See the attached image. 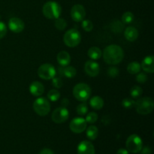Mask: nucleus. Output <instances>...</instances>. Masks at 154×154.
Here are the masks:
<instances>
[{
	"instance_id": "f257e3e1",
	"label": "nucleus",
	"mask_w": 154,
	"mask_h": 154,
	"mask_svg": "<svg viewBox=\"0 0 154 154\" xmlns=\"http://www.w3.org/2000/svg\"><path fill=\"white\" fill-rule=\"evenodd\" d=\"M124 57V52L121 47L117 45L107 46L103 51L104 61L109 65L119 64Z\"/></svg>"
},
{
	"instance_id": "f03ea898",
	"label": "nucleus",
	"mask_w": 154,
	"mask_h": 154,
	"mask_svg": "<svg viewBox=\"0 0 154 154\" xmlns=\"http://www.w3.org/2000/svg\"><path fill=\"white\" fill-rule=\"evenodd\" d=\"M44 16L50 20L59 18L62 13V8L59 3L54 1H49L45 3L42 8Z\"/></svg>"
},
{
	"instance_id": "7ed1b4c3",
	"label": "nucleus",
	"mask_w": 154,
	"mask_h": 154,
	"mask_svg": "<svg viewBox=\"0 0 154 154\" xmlns=\"http://www.w3.org/2000/svg\"><path fill=\"white\" fill-rule=\"evenodd\" d=\"M135 108L137 113L142 115L150 114L154 108V102L150 97H143L135 102Z\"/></svg>"
},
{
	"instance_id": "20e7f679",
	"label": "nucleus",
	"mask_w": 154,
	"mask_h": 154,
	"mask_svg": "<svg viewBox=\"0 0 154 154\" xmlns=\"http://www.w3.org/2000/svg\"><path fill=\"white\" fill-rule=\"evenodd\" d=\"M73 95L77 100L81 102H86L90 97L91 88L88 84L79 83L74 87Z\"/></svg>"
},
{
	"instance_id": "39448f33",
	"label": "nucleus",
	"mask_w": 154,
	"mask_h": 154,
	"mask_svg": "<svg viewBox=\"0 0 154 154\" xmlns=\"http://www.w3.org/2000/svg\"><path fill=\"white\" fill-rule=\"evenodd\" d=\"M81 41V35L76 29H71L65 33L63 36V42L69 48H75L78 46Z\"/></svg>"
},
{
	"instance_id": "423d86ee",
	"label": "nucleus",
	"mask_w": 154,
	"mask_h": 154,
	"mask_svg": "<svg viewBox=\"0 0 154 154\" xmlns=\"http://www.w3.org/2000/svg\"><path fill=\"white\" fill-rule=\"evenodd\" d=\"M33 110L39 116L48 115L51 111V104L49 101L44 97H39L33 102Z\"/></svg>"
},
{
	"instance_id": "0eeeda50",
	"label": "nucleus",
	"mask_w": 154,
	"mask_h": 154,
	"mask_svg": "<svg viewBox=\"0 0 154 154\" xmlns=\"http://www.w3.org/2000/svg\"><path fill=\"white\" fill-rule=\"evenodd\" d=\"M126 145L128 151L132 153H137L141 152V150L142 149L143 142L140 136L133 134L127 138Z\"/></svg>"
},
{
	"instance_id": "6e6552de",
	"label": "nucleus",
	"mask_w": 154,
	"mask_h": 154,
	"mask_svg": "<svg viewBox=\"0 0 154 154\" xmlns=\"http://www.w3.org/2000/svg\"><path fill=\"white\" fill-rule=\"evenodd\" d=\"M57 75V71L54 66L49 63L42 64L38 69V75L43 80H51Z\"/></svg>"
},
{
	"instance_id": "1a4fd4ad",
	"label": "nucleus",
	"mask_w": 154,
	"mask_h": 154,
	"mask_svg": "<svg viewBox=\"0 0 154 154\" xmlns=\"http://www.w3.org/2000/svg\"><path fill=\"white\" fill-rule=\"evenodd\" d=\"M69 110L66 107H60L54 110L51 115V119L56 123H63L69 119Z\"/></svg>"
},
{
	"instance_id": "9d476101",
	"label": "nucleus",
	"mask_w": 154,
	"mask_h": 154,
	"mask_svg": "<svg viewBox=\"0 0 154 154\" xmlns=\"http://www.w3.org/2000/svg\"><path fill=\"white\" fill-rule=\"evenodd\" d=\"M87 126V123L86 120L83 117H75L71 121L69 128L71 131L74 133L79 134L86 130Z\"/></svg>"
},
{
	"instance_id": "9b49d317",
	"label": "nucleus",
	"mask_w": 154,
	"mask_h": 154,
	"mask_svg": "<svg viewBox=\"0 0 154 154\" xmlns=\"http://www.w3.org/2000/svg\"><path fill=\"white\" fill-rule=\"evenodd\" d=\"M71 17L75 22H81L86 17L85 8L81 5H75L70 12Z\"/></svg>"
},
{
	"instance_id": "f8f14e48",
	"label": "nucleus",
	"mask_w": 154,
	"mask_h": 154,
	"mask_svg": "<svg viewBox=\"0 0 154 154\" xmlns=\"http://www.w3.org/2000/svg\"><path fill=\"white\" fill-rule=\"evenodd\" d=\"M84 71L89 76L94 78L99 74L100 68H99V64L95 62V60H89L86 62L84 65Z\"/></svg>"
},
{
	"instance_id": "ddd939ff",
	"label": "nucleus",
	"mask_w": 154,
	"mask_h": 154,
	"mask_svg": "<svg viewBox=\"0 0 154 154\" xmlns=\"http://www.w3.org/2000/svg\"><path fill=\"white\" fill-rule=\"evenodd\" d=\"M24 25L23 21L18 17H11L8 21V28L11 32L14 33H20L23 31Z\"/></svg>"
},
{
	"instance_id": "4468645a",
	"label": "nucleus",
	"mask_w": 154,
	"mask_h": 154,
	"mask_svg": "<svg viewBox=\"0 0 154 154\" xmlns=\"http://www.w3.org/2000/svg\"><path fill=\"white\" fill-rule=\"evenodd\" d=\"M78 154H95V147L91 142L83 141L78 146Z\"/></svg>"
},
{
	"instance_id": "2eb2a0df",
	"label": "nucleus",
	"mask_w": 154,
	"mask_h": 154,
	"mask_svg": "<svg viewBox=\"0 0 154 154\" xmlns=\"http://www.w3.org/2000/svg\"><path fill=\"white\" fill-rule=\"evenodd\" d=\"M154 57L153 56H147L143 60L141 64V67L147 73H153L154 72Z\"/></svg>"
},
{
	"instance_id": "dca6fc26",
	"label": "nucleus",
	"mask_w": 154,
	"mask_h": 154,
	"mask_svg": "<svg viewBox=\"0 0 154 154\" xmlns=\"http://www.w3.org/2000/svg\"><path fill=\"white\" fill-rule=\"evenodd\" d=\"M29 92L32 96H41L45 92V87L39 81H33L29 86Z\"/></svg>"
},
{
	"instance_id": "f3484780",
	"label": "nucleus",
	"mask_w": 154,
	"mask_h": 154,
	"mask_svg": "<svg viewBox=\"0 0 154 154\" xmlns=\"http://www.w3.org/2000/svg\"><path fill=\"white\" fill-rule=\"evenodd\" d=\"M57 62L62 67H66L69 66L71 63V56L67 51H60L57 54Z\"/></svg>"
},
{
	"instance_id": "a211bd4d",
	"label": "nucleus",
	"mask_w": 154,
	"mask_h": 154,
	"mask_svg": "<svg viewBox=\"0 0 154 154\" xmlns=\"http://www.w3.org/2000/svg\"><path fill=\"white\" fill-rule=\"evenodd\" d=\"M124 36L126 38V40L129 42H133L136 41V39L138 37V31L136 28L133 26H128L125 29Z\"/></svg>"
},
{
	"instance_id": "6ab92c4d",
	"label": "nucleus",
	"mask_w": 154,
	"mask_h": 154,
	"mask_svg": "<svg viewBox=\"0 0 154 154\" xmlns=\"http://www.w3.org/2000/svg\"><path fill=\"white\" fill-rule=\"evenodd\" d=\"M104 104H105V102H104L102 98L98 96H95L92 97L90 101V105L91 106L92 108L95 110L102 109L104 106Z\"/></svg>"
},
{
	"instance_id": "aec40b11",
	"label": "nucleus",
	"mask_w": 154,
	"mask_h": 154,
	"mask_svg": "<svg viewBox=\"0 0 154 154\" xmlns=\"http://www.w3.org/2000/svg\"><path fill=\"white\" fill-rule=\"evenodd\" d=\"M60 72L61 73L62 75L65 76L67 78H73L77 75V70L73 67V66H67L66 67H63V69H59Z\"/></svg>"
},
{
	"instance_id": "412c9836",
	"label": "nucleus",
	"mask_w": 154,
	"mask_h": 154,
	"mask_svg": "<svg viewBox=\"0 0 154 154\" xmlns=\"http://www.w3.org/2000/svg\"><path fill=\"white\" fill-rule=\"evenodd\" d=\"M87 55L92 60H98L102 57V52L100 48L98 47H91L88 50Z\"/></svg>"
},
{
	"instance_id": "4be33fe9",
	"label": "nucleus",
	"mask_w": 154,
	"mask_h": 154,
	"mask_svg": "<svg viewBox=\"0 0 154 154\" xmlns=\"http://www.w3.org/2000/svg\"><path fill=\"white\" fill-rule=\"evenodd\" d=\"M86 134H87V137L90 140H95L99 135V129L94 125H91V126H88L86 129Z\"/></svg>"
},
{
	"instance_id": "5701e85b",
	"label": "nucleus",
	"mask_w": 154,
	"mask_h": 154,
	"mask_svg": "<svg viewBox=\"0 0 154 154\" xmlns=\"http://www.w3.org/2000/svg\"><path fill=\"white\" fill-rule=\"evenodd\" d=\"M141 64L138 62H132L130 63L127 66V71L131 75H136L141 72Z\"/></svg>"
},
{
	"instance_id": "b1692460",
	"label": "nucleus",
	"mask_w": 154,
	"mask_h": 154,
	"mask_svg": "<svg viewBox=\"0 0 154 154\" xmlns=\"http://www.w3.org/2000/svg\"><path fill=\"white\" fill-rule=\"evenodd\" d=\"M135 20V16L130 11H126L122 16V23L123 24H130Z\"/></svg>"
},
{
	"instance_id": "393cba45",
	"label": "nucleus",
	"mask_w": 154,
	"mask_h": 154,
	"mask_svg": "<svg viewBox=\"0 0 154 154\" xmlns=\"http://www.w3.org/2000/svg\"><path fill=\"white\" fill-rule=\"evenodd\" d=\"M48 98L51 102H57L60 98V93L57 90L53 89L48 93Z\"/></svg>"
},
{
	"instance_id": "a878e982",
	"label": "nucleus",
	"mask_w": 154,
	"mask_h": 154,
	"mask_svg": "<svg viewBox=\"0 0 154 154\" xmlns=\"http://www.w3.org/2000/svg\"><path fill=\"white\" fill-rule=\"evenodd\" d=\"M88 105H87V104L85 102L80 104L76 108L77 114L80 116L86 115L87 114V112H88Z\"/></svg>"
},
{
	"instance_id": "bb28decb",
	"label": "nucleus",
	"mask_w": 154,
	"mask_h": 154,
	"mask_svg": "<svg viewBox=\"0 0 154 154\" xmlns=\"http://www.w3.org/2000/svg\"><path fill=\"white\" fill-rule=\"evenodd\" d=\"M142 88L139 86H134L130 90V95L133 99H137L142 95Z\"/></svg>"
},
{
	"instance_id": "cd10ccee",
	"label": "nucleus",
	"mask_w": 154,
	"mask_h": 154,
	"mask_svg": "<svg viewBox=\"0 0 154 154\" xmlns=\"http://www.w3.org/2000/svg\"><path fill=\"white\" fill-rule=\"evenodd\" d=\"M67 26V22H66V20L63 19V18H57L56 19L55 21V27L58 30L60 31H63Z\"/></svg>"
},
{
	"instance_id": "c85d7f7f",
	"label": "nucleus",
	"mask_w": 154,
	"mask_h": 154,
	"mask_svg": "<svg viewBox=\"0 0 154 154\" xmlns=\"http://www.w3.org/2000/svg\"><path fill=\"white\" fill-rule=\"evenodd\" d=\"M135 101L129 98H126L122 101V106L126 109H132L135 107Z\"/></svg>"
},
{
	"instance_id": "c756f323",
	"label": "nucleus",
	"mask_w": 154,
	"mask_h": 154,
	"mask_svg": "<svg viewBox=\"0 0 154 154\" xmlns=\"http://www.w3.org/2000/svg\"><path fill=\"white\" fill-rule=\"evenodd\" d=\"M123 25H124V24L122 22H120V21L118 20L114 21V22H113L111 25V30H113L114 32H120L123 30Z\"/></svg>"
},
{
	"instance_id": "7c9ffc66",
	"label": "nucleus",
	"mask_w": 154,
	"mask_h": 154,
	"mask_svg": "<svg viewBox=\"0 0 154 154\" xmlns=\"http://www.w3.org/2000/svg\"><path fill=\"white\" fill-rule=\"evenodd\" d=\"M81 26H82V28L84 29V31L86 32H90L93 29V23L90 20H83Z\"/></svg>"
},
{
	"instance_id": "2f4dec72",
	"label": "nucleus",
	"mask_w": 154,
	"mask_h": 154,
	"mask_svg": "<svg viewBox=\"0 0 154 154\" xmlns=\"http://www.w3.org/2000/svg\"><path fill=\"white\" fill-rule=\"evenodd\" d=\"M98 114L95 112H90L88 114H87V117H86V121L87 123H90V124H93V123H96L98 120Z\"/></svg>"
},
{
	"instance_id": "473e14b6",
	"label": "nucleus",
	"mask_w": 154,
	"mask_h": 154,
	"mask_svg": "<svg viewBox=\"0 0 154 154\" xmlns=\"http://www.w3.org/2000/svg\"><path fill=\"white\" fill-rule=\"evenodd\" d=\"M51 80H52V85L54 86L55 88L60 89L63 87V81H62V79L60 77L55 76Z\"/></svg>"
},
{
	"instance_id": "72a5a7b5",
	"label": "nucleus",
	"mask_w": 154,
	"mask_h": 154,
	"mask_svg": "<svg viewBox=\"0 0 154 154\" xmlns=\"http://www.w3.org/2000/svg\"><path fill=\"white\" fill-rule=\"evenodd\" d=\"M119 69L116 67H111L108 69V75L110 78H114L116 77H117L119 75Z\"/></svg>"
},
{
	"instance_id": "f704fd0d",
	"label": "nucleus",
	"mask_w": 154,
	"mask_h": 154,
	"mask_svg": "<svg viewBox=\"0 0 154 154\" xmlns=\"http://www.w3.org/2000/svg\"><path fill=\"white\" fill-rule=\"evenodd\" d=\"M138 75L136 76V81L139 84H144L147 81V76L145 73H138Z\"/></svg>"
},
{
	"instance_id": "c9c22d12",
	"label": "nucleus",
	"mask_w": 154,
	"mask_h": 154,
	"mask_svg": "<svg viewBox=\"0 0 154 154\" xmlns=\"http://www.w3.org/2000/svg\"><path fill=\"white\" fill-rule=\"evenodd\" d=\"M7 33V26L3 22L0 21V39L3 38Z\"/></svg>"
},
{
	"instance_id": "e433bc0d",
	"label": "nucleus",
	"mask_w": 154,
	"mask_h": 154,
	"mask_svg": "<svg viewBox=\"0 0 154 154\" xmlns=\"http://www.w3.org/2000/svg\"><path fill=\"white\" fill-rule=\"evenodd\" d=\"M141 154H152V150L150 147H144L141 150Z\"/></svg>"
},
{
	"instance_id": "4c0bfd02",
	"label": "nucleus",
	"mask_w": 154,
	"mask_h": 154,
	"mask_svg": "<svg viewBox=\"0 0 154 154\" xmlns=\"http://www.w3.org/2000/svg\"><path fill=\"white\" fill-rule=\"evenodd\" d=\"M39 154H54V151L51 150V149H48V148H45L40 152Z\"/></svg>"
},
{
	"instance_id": "58836bf2",
	"label": "nucleus",
	"mask_w": 154,
	"mask_h": 154,
	"mask_svg": "<svg viewBox=\"0 0 154 154\" xmlns=\"http://www.w3.org/2000/svg\"><path fill=\"white\" fill-rule=\"evenodd\" d=\"M117 154H129V151L126 149H123V148H120V150H117Z\"/></svg>"
},
{
	"instance_id": "ea45409f",
	"label": "nucleus",
	"mask_w": 154,
	"mask_h": 154,
	"mask_svg": "<svg viewBox=\"0 0 154 154\" xmlns=\"http://www.w3.org/2000/svg\"><path fill=\"white\" fill-rule=\"evenodd\" d=\"M61 104H62V106L63 107H66L67 105H69V102L67 99H63V101H62Z\"/></svg>"
}]
</instances>
